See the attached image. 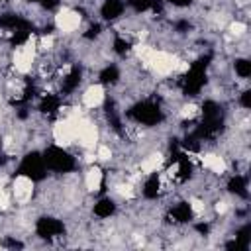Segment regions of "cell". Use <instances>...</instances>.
<instances>
[{"label": "cell", "mask_w": 251, "mask_h": 251, "mask_svg": "<svg viewBox=\"0 0 251 251\" xmlns=\"http://www.w3.org/2000/svg\"><path fill=\"white\" fill-rule=\"evenodd\" d=\"M210 59H212L210 55L200 57L196 63H192L190 71L184 75V78H182V92H184L186 96L198 94L200 88L206 84V69H208V65H210Z\"/></svg>", "instance_id": "obj_1"}, {"label": "cell", "mask_w": 251, "mask_h": 251, "mask_svg": "<svg viewBox=\"0 0 251 251\" xmlns=\"http://www.w3.org/2000/svg\"><path fill=\"white\" fill-rule=\"evenodd\" d=\"M127 116L139 124H145V126H157L159 122H163V112H161L159 104H155L151 100H145V102L131 106Z\"/></svg>", "instance_id": "obj_2"}, {"label": "cell", "mask_w": 251, "mask_h": 251, "mask_svg": "<svg viewBox=\"0 0 251 251\" xmlns=\"http://www.w3.org/2000/svg\"><path fill=\"white\" fill-rule=\"evenodd\" d=\"M43 161H45L47 169L57 171V173H69L75 169V159L65 149H61L57 145H51L43 151Z\"/></svg>", "instance_id": "obj_3"}, {"label": "cell", "mask_w": 251, "mask_h": 251, "mask_svg": "<svg viewBox=\"0 0 251 251\" xmlns=\"http://www.w3.org/2000/svg\"><path fill=\"white\" fill-rule=\"evenodd\" d=\"M18 175H24L31 180H43L45 175H47V167H45V161H43V155L37 153V151H31L27 153L20 167H18Z\"/></svg>", "instance_id": "obj_4"}, {"label": "cell", "mask_w": 251, "mask_h": 251, "mask_svg": "<svg viewBox=\"0 0 251 251\" xmlns=\"http://www.w3.org/2000/svg\"><path fill=\"white\" fill-rule=\"evenodd\" d=\"M222 129H224V120H222V114H218V116L204 118L202 124H200L192 133L202 141V139H212V137H216Z\"/></svg>", "instance_id": "obj_5"}, {"label": "cell", "mask_w": 251, "mask_h": 251, "mask_svg": "<svg viewBox=\"0 0 251 251\" xmlns=\"http://www.w3.org/2000/svg\"><path fill=\"white\" fill-rule=\"evenodd\" d=\"M35 231H37V235H39V237L49 239V237L61 235V233L65 231V226H63L59 220H55V218L43 216V218H39V220H37V224H35Z\"/></svg>", "instance_id": "obj_6"}, {"label": "cell", "mask_w": 251, "mask_h": 251, "mask_svg": "<svg viewBox=\"0 0 251 251\" xmlns=\"http://www.w3.org/2000/svg\"><path fill=\"white\" fill-rule=\"evenodd\" d=\"M249 241H251V226L247 224V226H243V227L237 231L235 239L229 241L226 247H227V249H235V251H245V249L249 247Z\"/></svg>", "instance_id": "obj_7"}, {"label": "cell", "mask_w": 251, "mask_h": 251, "mask_svg": "<svg viewBox=\"0 0 251 251\" xmlns=\"http://www.w3.org/2000/svg\"><path fill=\"white\" fill-rule=\"evenodd\" d=\"M124 8H126L124 0H106L102 4V10L100 12H102V18L104 20H116L118 16H122Z\"/></svg>", "instance_id": "obj_8"}, {"label": "cell", "mask_w": 251, "mask_h": 251, "mask_svg": "<svg viewBox=\"0 0 251 251\" xmlns=\"http://www.w3.org/2000/svg\"><path fill=\"white\" fill-rule=\"evenodd\" d=\"M169 220L171 222H176V224H184V222L192 220V208H190V204L180 202L178 206H175L171 210V214H169Z\"/></svg>", "instance_id": "obj_9"}, {"label": "cell", "mask_w": 251, "mask_h": 251, "mask_svg": "<svg viewBox=\"0 0 251 251\" xmlns=\"http://www.w3.org/2000/svg\"><path fill=\"white\" fill-rule=\"evenodd\" d=\"M0 25L2 27H8V29H20V27H31V24L27 20H24L22 16H16V14H6L0 18Z\"/></svg>", "instance_id": "obj_10"}, {"label": "cell", "mask_w": 251, "mask_h": 251, "mask_svg": "<svg viewBox=\"0 0 251 251\" xmlns=\"http://www.w3.org/2000/svg\"><path fill=\"white\" fill-rule=\"evenodd\" d=\"M114 212H116V204L110 198H102V200H98L94 204V214L98 218H110Z\"/></svg>", "instance_id": "obj_11"}, {"label": "cell", "mask_w": 251, "mask_h": 251, "mask_svg": "<svg viewBox=\"0 0 251 251\" xmlns=\"http://www.w3.org/2000/svg\"><path fill=\"white\" fill-rule=\"evenodd\" d=\"M80 75H82L80 67L75 65V67L71 69V73L67 75V78L63 80V92H71V90H75V88L78 86V82H80Z\"/></svg>", "instance_id": "obj_12"}, {"label": "cell", "mask_w": 251, "mask_h": 251, "mask_svg": "<svg viewBox=\"0 0 251 251\" xmlns=\"http://www.w3.org/2000/svg\"><path fill=\"white\" fill-rule=\"evenodd\" d=\"M227 188H229V192H233V194H237V196H241V198H247V180H245V176L235 175V176L227 182Z\"/></svg>", "instance_id": "obj_13"}, {"label": "cell", "mask_w": 251, "mask_h": 251, "mask_svg": "<svg viewBox=\"0 0 251 251\" xmlns=\"http://www.w3.org/2000/svg\"><path fill=\"white\" fill-rule=\"evenodd\" d=\"M176 163H178V178H180V180L190 178V175H192V165H190L188 157H186L184 153H180L178 159H176Z\"/></svg>", "instance_id": "obj_14"}, {"label": "cell", "mask_w": 251, "mask_h": 251, "mask_svg": "<svg viewBox=\"0 0 251 251\" xmlns=\"http://www.w3.org/2000/svg\"><path fill=\"white\" fill-rule=\"evenodd\" d=\"M39 110H41L43 114H55V112L59 110V98L53 96V94H47V96L41 100Z\"/></svg>", "instance_id": "obj_15"}, {"label": "cell", "mask_w": 251, "mask_h": 251, "mask_svg": "<svg viewBox=\"0 0 251 251\" xmlns=\"http://www.w3.org/2000/svg\"><path fill=\"white\" fill-rule=\"evenodd\" d=\"M127 4H129L135 12H145V10H149V8H153L155 12L161 10V6L157 4V0H127Z\"/></svg>", "instance_id": "obj_16"}, {"label": "cell", "mask_w": 251, "mask_h": 251, "mask_svg": "<svg viewBox=\"0 0 251 251\" xmlns=\"http://www.w3.org/2000/svg\"><path fill=\"white\" fill-rule=\"evenodd\" d=\"M118 78H120V71H118V67H114V65L106 67V69L100 73V82H102V84H114V82H118Z\"/></svg>", "instance_id": "obj_17"}, {"label": "cell", "mask_w": 251, "mask_h": 251, "mask_svg": "<svg viewBox=\"0 0 251 251\" xmlns=\"http://www.w3.org/2000/svg\"><path fill=\"white\" fill-rule=\"evenodd\" d=\"M143 194L145 198H155L159 194V176L157 175H151L143 186Z\"/></svg>", "instance_id": "obj_18"}, {"label": "cell", "mask_w": 251, "mask_h": 251, "mask_svg": "<svg viewBox=\"0 0 251 251\" xmlns=\"http://www.w3.org/2000/svg\"><path fill=\"white\" fill-rule=\"evenodd\" d=\"M31 33V27H20V29H14V35H12V45H22Z\"/></svg>", "instance_id": "obj_19"}, {"label": "cell", "mask_w": 251, "mask_h": 251, "mask_svg": "<svg viewBox=\"0 0 251 251\" xmlns=\"http://www.w3.org/2000/svg\"><path fill=\"white\" fill-rule=\"evenodd\" d=\"M235 73H237L239 76L247 78V76L251 75V63H249L247 59H237V61H235Z\"/></svg>", "instance_id": "obj_20"}, {"label": "cell", "mask_w": 251, "mask_h": 251, "mask_svg": "<svg viewBox=\"0 0 251 251\" xmlns=\"http://www.w3.org/2000/svg\"><path fill=\"white\" fill-rule=\"evenodd\" d=\"M220 114V106L214 102V100H208L202 104V116L204 118H210V116H218Z\"/></svg>", "instance_id": "obj_21"}, {"label": "cell", "mask_w": 251, "mask_h": 251, "mask_svg": "<svg viewBox=\"0 0 251 251\" xmlns=\"http://www.w3.org/2000/svg\"><path fill=\"white\" fill-rule=\"evenodd\" d=\"M182 147L188 149V151H198V149H200V139H198L194 133H190V135H186V139L182 141Z\"/></svg>", "instance_id": "obj_22"}, {"label": "cell", "mask_w": 251, "mask_h": 251, "mask_svg": "<svg viewBox=\"0 0 251 251\" xmlns=\"http://www.w3.org/2000/svg\"><path fill=\"white\" fill-rule=\"evenodd\" d=\"M114 49H116V53L124 55V53L129 49V43H127V41H124L122 37H116V41H114Z\"/></svg>", "instance_id": "obj_23"}, {"label": "cell", "mask_w": 251, "mask_h": 251, "mask_svg": "<svg viewBox=\"0 0 251 251\" xmlns=\"http://www.w3.org/2000/svg\"><path fill=\"white\" fill-rule=\"evenodd\" d=\"M241 104H243L245 108L251 106V90H245V92L241 94Z\"/></svg>", "instance_id": "obj_24"}, {"label": "cell", "mask_w": 251, "mask_h": 251, "mask_svg": "<svg viewBox=\"0 0 251 251\" xmlns=\"http://www.w3.org/2000/svg\"><path fill=\"white\" fill-rule=\"evenodd\" d=\"M98 33H100V25H98V24H94V25L86 31V37H88V39H92V37H96Z\"/></svg>", "instance_id": "obj_25"}, {"label": "cell", "mask_w": 251, "mask_h": 251, "mask_svg": "<svg viewBox=\"0 0 251 251\" xmlns=\"http://www.w3.org/2000/svg\"><path fill=\"white\" fill-rule=\"evenodd\" d=\"M41 4H43V8L51 10V8H55V6L59 4V0H41Z\"/></svg>", "instance_id": "obj_26"}, {"label": "cell", "mask_w": 251, "mask_h": 251, "mask_svg": "<svg viewBox=\"0 0 251 251\" xmlns=\"http://www.w3.org/2000/svg\"><path fill=\"white\" fill-rule=\"evenodd\" d=\"M169 2L175 4V6H180V8H182V6H188L192 0H169Z\"/></svg>", "instance_id": "obj_27"}, {"label": "cell", "mask_w": 251, "mask_h": 251, "mask_svg": "<svg viewBox=\"0 0 251 251\" xmlns=\"http://www.w3.org/2000/svg\"><path fill=\"white\" fill-rule=\"evenodd\" d=\"M4 245H8V247H22V243L20 241H14V239H6Z\"/></svg>", "instance_id": "obj_28"}, {"label": "cell", "mask_w": 251, "mask_h": 251, "mask_svg": "<svg viewBox=\"0 0 251 251\" xmlns=\"http://www.w3.org/2000/svg\"><path fill=\"white\" fill-rule=\"evenodd\" d=\"M196 229H198L200 233H206V231H208V226H206V224H198V226H196Z\"/></svg>", "instance_id": "obj_29"}, {"label": "cell", "mask_w": 251, "mask_h": 251, "mask_svg": "<svg viewBox=\"0 0 251 251\" xmlns=\"http://www.w3.org/2000/svg\"><path fill=\"white\" fill-rule=\"evenodd\" d=\"M186 27H188L186 22H178V29H186Z\"/></svg>", "instance_id": "obj_30"}, {"label": "cell", "mask_w": 251, "mask_h": 251, "mask_svg": "<svg viewBox=\"0 0 251 251\" xmlns=\"http://www.w3.org/2000/svg\"><path fill=\"white\" fill-rule=\"evenodd\" d=\"M29 2H41V0H29Z\"/></svg>", "instance_id": "obj_31"}]
</instances>
